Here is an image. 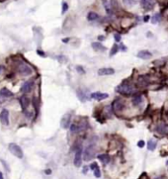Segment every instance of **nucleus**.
Here are the masks:
<instances>
[{
	"label": "nucleus",
	"instance_id": "nucleus-1",
	"mask_svg": "<svg viewBox=\"0 0 168 179\" xmlns=\"http://www.w3.org/2000/svg\"><path fill=\"white\" fill-rule=\"evenodd\" d=\"M16 68H17V71H18L20 74L24 76L31 75L32 73H33V69L31 68V66L28 65L24 61H18V63H16Z\"/></svg>",
	"mask_w": 168,
	"mask_h": 179
},
{
	"label": "nucleus",
	"instance_id": "nucleus-2",
	"mask_svg": "<svg viewBox=\"0 0 168 179\" xmlns=\"http://www.w3.org/2000/svg\"><path fill=\"white\" fill-rule=\"evenodd\" d=\"M117 91L122 95L125 96H131L132 93L135 91V87L131 84H127V83H122L120 86H118Z\"/></svg>",
	"mask_w": 168,
	"mask_h": 179
},
{
	"label": "nucleus",
	"instance_id": "nucleus-3",
	"mask_svg": "<svg viewBox=\"0 0 168 179\" xmlns=\"http://www.w3.org/2000/svg\"><path fill=\"white\" fill-rule=\"evenodd\" d=\"M96 154V148H95V143H91L85 148V151L83 152V158L85 161L91 160L95 157Z\"/></svg>",
	"mask_w": 168,
	"mask_h": 179
},
{
	"label": "nucleus",
	"instance_id": "nucleus-4",
	"mask_svg": "<svg viewBox=\"0 0 168 179\" xmlns=\"http://www.w3.org/2000/svg\"><path fill=\"white\" fill-rule=\"evenodd\" d=\"M8 149H9V151L13 155H15L16 157L23 158V156H24V154H23L22 148H20L18 145H16V143H10V145L8 146Z\"/></svg>",
	"mask_w": 168,
	"mask_h": 179
},
{
	"label": "nucleus",
	"instance_id": "nucleus-5",
	"mask_svg": "<svg viewBox=\"0 0 168 179\" xmlns=\"http://www.w3.org/2000/svg\"><path fill=\"white\" fill-rule=\"evenodd\" d=\"M0 123L4 126L9 125V111L7 109H3L0 113Z\"/></svg>",
	"mask_w": 168,
	"mask_h": 179
},
{
	"label": "nucleus",
	"instance_id": "nucleus-6",
	"mask_svg": "<svg viewBox=\"0 0 168 179\" xmlns=\"http://www.w3.org/2000/svg\"><path fill=\"white\" fill-rule=\"evenodd\" d=\"M73 163H74V165L76 167H80L81 166V163H82V149H81V148H77V151H76Z\"/></svg>",
	"mask_w": 168,
	"mask_h": 179
},
{
	"label": "nucleus",
	"instance_id": "nucleus-7",
	"mask_svg": "<svg viewBox=\"0 0 168 179\" xmlns=\"http://www.w3.org/2000/svg\"><path fill=\"white\" fill-rule=\"evenodd\" d=\"M124 108H125V104H124V102L122 100H115L114 103H113V109L115 112H122L124 110Z\"/></svg>",
	"mask_w": 168,
	"mask_h": 179
},
{
	"label": "nucleus",
	"instance_id": "nucleus-8",
	"mask_svg": "<svg viewBox=\"0 0 168 179\" xmlns=\"http://www.w3.org/2000/svg\"><path fill=\"white\" fill-rule=\"evenodd\" d=\"M70 120H71V116H70V114H66V115H64L63 117V119H61V122H60V125L61 127L63 129H67L68 127H70Z\"/></svg>",
	"mask_w": 168,
	"mask_h": 179
},
{
	"label": "nucleus",
	"instance_id": "nucleus-9",
	"mask_svg": "<svg viewBox=\"0 0 168 179\" xmlns=\"http://www.w3.org/2000/svg\"><path fill=\"white\" fill-rule=\"evenodd\" d=\"M90 97L92 99H95V100H97V101H101V100H104V99H106V98H108L109 95L107 94V93L94 92L90 95Z\"/></svg>",
	"mask_w": 168,
	"mask_h": 179
},
{
	"label": "nucleus",
	"instance_id": "nucleus-10",
	"mask_svg": "<svg viewBox=\"0 0 168 179\" xmlns=\"http://www.w3.org/2000/svg\"><path fill=\"white\" fill-rule=\"evenodd\" d=\"M20 105H21V108L23 111H25L30 105V99H29L26 95H23L20 97Z\"/></svg>",
	"mask_w": 168,
	"mask_h": 179
},
{
	"label": "nucleus",
	"instance_id": "nucleus-11",
	"mask_svg": "<svg viewBox=\"0 0 168 179\" xmlns=\"http://www.w3.org/2000/svg\"><path fill=\"white\" fill-rule=\"evenodd\" d=\"M33 85H34V81L33 80H29L27 82H25V83L23 84L22 88H21V91L23 93L30 92L31 90H32V88H33Z\"/></svg>",
	"mask_w": 168,
	"mask_h": 179
},
{
	"label": "nucleus",
	"instance_id": "nucleus-12",
	"mask_svg": "<svg viewBox=\"0 0 168 179\" xmlns=\"http://www.w3.org/2000/svg\"><path fill=\"white\" fill-rule=\"evenodd\" d=\"M115 73V70L113 68H110V67H104V68H100L98 70V74L100 76L103 75H112Z\"/></svg>",
	"mask_w": 168,
	"mask_h": 179
},
{
	"label": "nucleus",
	"instance_id": "nucleus-13",
	"mask_svg": "<svg viewBox=\"0 0 168 179\" xmlns=\"http://www.w3.org/2000/svg\"><path fill=\"white\" fill-rule=\"evenodd\" d=\"M148 83H149V80L146 75L140 76V78H138V80H137V84L140 85V87H146L147 85H148Z\"/></svg>",
	"mask_w": 168,
	"mask_h": 179
},
{
	"label": "nucleus",
	"instance_id": "nucleus-14",
	"mask_svg": "<svg viewBox=\"0 0 168 179\" xmlns=\"http://www.w3.org/2000/svg\"><path fill=\"white\" fill-rule=\"evenodd\" d=\"M152 57V54L148 51H145V49H143V51H140V52L137 54V57L141 58V60H148Z\"/></svg>",
	"mask_w": 168,
	"mask_h": 179
},
{
	"label": "nucleus",
	"instance_id": "nucleus-15",
	"mask_svg": "<svg viewBox=\"0 0 168 179\" xmlns=\"http://www.w3.org/2000/svg\"><path fill=\"white\" fill-rule=\"evenodd\" d=\"M141 5H143L144 9L150 10L154 6V2H153L152 0H141Z\"/></svg>",
	"mask_w": 168,
	"mask_h": 179
},
{
	"label": "nucleus",
	"instance_id": "nucleus-16",
	"mask_svg": "<svg viewBox=\"0 0 168 179\" xmlns=\"http://www.w3.org/2000/svg\"><path fill=\"white\" fill-rule=\"evenodd\" d=\"M0 96L5 97V98H9V97H12V96H14V93L12 91H10L9 89H7V88L3 87L1 90H0Z\"/></svg>",
	"mask_w": 168,
	"mask_h": 179
},
{
	"label": "nucleus",
	"instance_id": "nucleus-17",
	"mask_svg": "<svg viewBox=\"0 0 168 179\" xmlns=\"http://www.w3.org/2000/svg\"><path fill=\"white\" fill-rule=\"evenodd\" d=\"M156 130H157V132L159 134L164 135V136H168V125L161 124V125L158 126Z\"/></svg>",
	"mask_w": 168,
	"mask_h": 179
},
{
	"label": "nucleus",
	"instance_id": "nucleus-18",
	"mask_svg": "<svg viewBox=\"0 0 168 179\" xmlns=\"http://www.w3.org/2000/svg\"><path fill=\"white\" fill-rule=\"evenodd\" d=\"M97 158L101 161V162L104 164V165H106V164L109 163V161H110V156H109L108 154H99L98 156H97Z\"/></svg>",
	"mask_w": 168,
	"mask_h": 179
},
{
	"label": "nucleus",
	"instance_id": "nucleus-19",
	"mask_svg": "<svg viewBox=\"0 0 168 179\" xmlns=\"http://www.w3.org/2000/svg\"><path fill=\"white\" fill-rule=\"evenodd\" d=\"M132 105L134 106H138V105H140V103L143 102V97H141L140 95H135L134 98H132Z\"/></svg>",
	"mask_w": 168,
	"mask_h": 179
},
{
	"label": "nucleus",
	"instance_id": "nucleus-20",
	"mask_svg": "<svg viewBox=\"0 0 168 179\" xmlns=\"http://www.w3.org/2000/svg\"><path fill=\"white\" fill-rule=\"evenodd\" d=\"M92 48L95 49V51H105L106 48L102 45L101 43L96 42V43H92Z\"/></svg>",
	"mask_w": 168,
	"mask_h": 179
},
{
	"label": "nucleus",
	"instance_id": "nucleus-21",
	"mask_svg": "<svg viewBox=\"0 0 168 179\" xmlns=\"http://www.w3.org/2000/svg\"><path fill=\"white\" fill-rule=\"evenodd\" d=\"M147 148H148V151H154L156 148V142L154 140H149L148 143H147Z\"/></svg>",
	"mask_w": 168,
	"mask_h": 179
},
{
	"label": "nucleus",
	"instance_id": "nucleus-22",
	"mask_svg": "<svg viewBox=\"0 0 168 179\" xmlns=\"http://www.w3.org/2000/svg\"><path fill=\"white\" fill-rule=\"evenodd\" d=\"M103 5H104V7L106 9V12H107L108 14H110L112 12V9H113L111 6V3H109L107 0H103Z\"/></svg>",
	"mask_w": 168,
	"mask_h": 179
},
{
	"label": "nucleus",
	"instance_id": "nucleus-23",
	"mask_svg": "<svg viewBox=\"0 0 168 179\" xmlns=\"http://www.w3.org/2000/svg\"><path fill=\"white\" fill-rule=\"evenodd\" d=\"M98 18V14H96L95 12H89L88 13V16H87V19L89 21H94Z\"/></svg>",
	"mask_w": 168,
	"mask_h": 179
},
{
	"label": "nucleus",
	"instance_id": "nucleus-24",
	"mask_svg": "<svg viewBox=\"0 0 168 179\" xmlns=\"http://www.w3.org/2000/svg\"><path fill=\"white\" fill-rule=\"evenodd\" d=\"M70 131H71V133H77L80 131V129H79V126L77 124H71L70 125Z\"/></svg>",
	"mask_w": 168,
	"mask_h": 179
},
{
	"label": "nucleus",
	"instance_id": "nucleus-25",
	"mask_svg": "<svg viewBox=\"0 0 168 179\" xmlns=\"http://www.w3.org/2000/svg\"><path fill=\"white\" fill-rule=\"evenodd\" d=\"M94 176H95L96 178H100L101 177V171H100L99 167L97 166L95 169H94Z\"/></svg>",
	"mask_w": 168,
	"mask_h": 179
},
{
	"label": "nucleus",
	"instance_id": "nucleus-26",
	"mask_svg": "<svg viewBox=\"0 0 168 179\" xmlns=\"http://www.w3.org/2000/svg\"><path fill=\"white\" fill-rule=\"evenodd\" d=\"M119 47H118V45H114V47H113V49H112V51H111V52H110V55L112 57V55H114L115 54H117V52L119 51Z\"/></svg>",
	"mask_w": 168,
	"mask_h": 179
},
{
	"label": "nucleus",
	"instance_id": "nucleus-27",
	"mask_svg": "<svg viewBox=\"0 0 168 179\" xmlns=\"http://www.w3.org/2000/svg\"><path fill=\"white\" fill-rule=\"evenodd\" d=\"M159 19H160V16H159V14H155V15L151 18V22L153 23V24H156V23L159 21Z\"/></svg>",
	"mask_w": 168,
	"mask_h": 179
},
{
	"label": "nucleus",
	"instance_id": "nucleus-28",
	"mask_svg": "<svg viewBox=\"0 0 168 179\" xmlns=\"http://www.w3.org/2000/svg\"><path fill=\"white\" fill-rule=\"evenodd\" d=\"M111 6L114 9H118V1L117 0H111Z\"/></svg>",
	"mask_w": 168,
	"mask_h": 179
},
{
	"label": "nucleus",
	"instance_id": "nucleus-29",
	"mask_svg": "<svg viewBox=\"0 0 168 179\" xmlns=\"http://www.w3.org/2000/svg\"><path fill=\"white\" fill-rule=\"evenodd\" d=\"M124 3H125L126 5H129V6H132V4L135 2V0H123Z\"/></svg>",
	"mask_w": 168,
	"mask_h": 179
},
{
	"label": "nucleus",
	"instance_id": "nucleus-30",
	"mask_svg": "<svg viewBox=\"0 0 168 179\" xmlns=\"http://www.w3.org/2000/svg\"><path fill=\"white\" fill-rule=\"evenodd\" d=\"M0 162H1L2 164H3V166L5 167V168H6V170H7L8 172L10 171V168H9V166H8V164H7L6 161H4L3 159H0Z\"/></svg>",
	"mask_w": 168,
	"mask_h": 179
},
{
	"label": "nucleus",
	"instance_id": "nucleus-31",
	"mask_svg": "<svg viewBox=\"0 0 168 179\" xmlns=\"http://www.w3.org/2000/svg\"><path fill=\"white\" fill-rule=\"evenodd\" d=\"M67 9H68V5H67L66 2H63V13L66 12Z\"/></svg>",
	"mask_w": 168,
	"mask_h": 179
},
{
	"label": "nucleus",
	"instance_id": "nucleus-32",
	"mask_svg": "<svg viewBox=\"0 0 168 179\" xmlns=\"http://www.w3.org/2000/svg\"><path fill=\"white\" fill-rule=\"evenodd\" d=\"M144 145H145L144 140H140V142L137 143V146H138V148H143Z\"/></svg>",
	"mask_w": 168,
	"mask_h": 179
},
{
	"label": "nucleus",
	"instance_id": "nucleus-33",
	"mask_svg": "<svg viewBox=\"0 0 168 179\" xmlns=\"http://www.w3.org/2000/svg\"><path fill=\"white\" fill-rule=\"evenodd\" d=\"M76 70H77L78 72H81L82 74H84V73H85V70L82 68V67H80V66H77V67H76Z\"/></svg>",
	"mask_w": 168,
	"mask_h": 179
},
{
	"label": "nucleus",
	"instance_id": "nucleus-34",
	"mask_svg": "<svg viewBox=\"0 0 168 179\" xmlns=\"http://www.w3.org/2000/svg\"><path fill=\"white\" fill-rule=\"evenodd\" d=\"M115 40H116V42H120L121 36H120L119 34H115Z\"/></svg>",
	"mask_w": 168,
	"mask_h": 179
},
{
	"label": "nucleus",
	"instance_id": "nucleus-35",
	"mask_svg": "<svg viewBox=\"0 0 168 179\" xmlns=\"http://www.w3.org/2000/svg\"><path fill=\"white\" fill-rule=\"evenodd\" d=\"M97 166H98V164H97L96 162H93V163H92V164H91V165H90V168L94 170V169L96 168Z\"/></svg>",
	"mask_w": 168,
	"mask_h": 179
},
{
	"label": "nucleus",
	"instance_id": "nucleus-36",
	"mask_svg": "<svg viewBox=\"0 0 168 179\" xmlns=\"http://www.w3.org/2000/svg\"><path fill=\"white\" fill-rule=\"evenodd\" d=\"M148 19H149V16H145L144 17V22H147L148 21Z\"/></svg>",
	"mask_w": 168,
	"mask_h": 179
},
{
	"label": "nucleus",
	"instance_id": "nucleus-37",
	"mask_svg": "<svg viewBox=\"0 0 168 179\" xmlns=\"http://www.w3.org/2000/svg\"><path fill=\"white\" fill-rule=\"evenodd\" d=\"M87 169H88V166H85V167H84V169H83V173H86Z\"/></svg>",
	"mask_w": 168,
	"mask_h": 179
},
{
	"label": "nucleus",
	"instance_id": "nucleus-38",
	"mask_svg": "<svg viewBox=\"0 0 168 179\" xmlns=\"http://www.w3.org/2000/svg\"><path fill=\"white\" fill-rule=\"evenodd\" d=\"M68 41H69V39H68V38H67V39H63V43H67V42H68Z\"/></svg>",
	"mask_w": 168,
	"mask_h": 179
},
{
	"label": "nucleus",
	"instance_id": "nucleus-39",
	"mask_svg": "<svg viewBox=\"0 0 168 179\" xmlns=\"http://www.w3.org/2000/svg\"><path fill=\"white\" fill-rule=\"evenodd\" d=\"M46 173H47V174H51L52 171H51L49 169H48V170H46Z\"/></svg>",
	"mask_w": 168,
	"mask_h": 179
},
{
	"label": "nucleus",
	"instance_id": "nucleus-40",
	"mask_svg": "<svg viewBox=\"0 0 168 179\" xmlns=\"http://www.w3.org/2000/svg\"><path fill=\"white\" fill-rule=\"evenodd\" d=\"M0 179H4L3 174H2V172H0Z\"/></svg>",
	"mask_w": 168,
	"mask_h": 179
},
{
	"label": "nucleus",
	"instance_id": "nucleus-41",
	"mask_svg": "<svg viewBox=\"0 0 168 179\" xmlns=\"http://www.w3.org/2000/svg\"><path fill=\"white\" fill-rule=\"evenodd\" d=\"M2 70H3V66H2V65H0V73L2 72Z\"/></svg>",
	"mask_w": 168,
	"mask_h": 179
},
{
	"label": "nucleus",
	"instance_id": "nucleus-42",
	"mask_svg": "<svg viewBox=\"0 0 168 179\" xmlns=\"http://www.w3.org/2000/svg\"><path fill=\"white\" fill-rule=\"evenodd\" d=\"M103 39H104V37H103V36H100L99 37V40H103Z\"/></svg>",
	"mask_w": 168,
	"mask_h": 179
}]
</instances>
